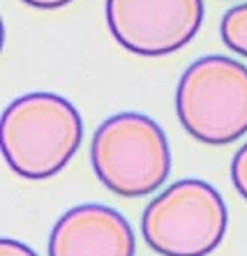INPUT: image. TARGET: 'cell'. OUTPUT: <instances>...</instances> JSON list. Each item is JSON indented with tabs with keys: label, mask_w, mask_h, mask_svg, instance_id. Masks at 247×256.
<instances>
[{
	"label": "cell",
	"mask_w": 247,
	"mask_h": 256,
	"mask_svg": "<svg viewBox=\"0 0 247 256\" xmlns=\"http://www.w3.org/2000/svg\"><path fill=\"white\" fill-rule=\"evenodd\" d=\"M84 138V122L70 100L30 92L2 114V155L16 176L46 180L72 162Z\"/></svg>",
	"instance_id": "obj_1"
},
{
	"label": "cell",
	"mask_w": 247,
	"mask_h": 256,
	"mask_svg": "<svg viewBox=\"0 0 247 256\" xmlns=\"http://www.w3.org/2000/svg\"><path fill=\"white\" fill-rule=\"evenodd\" d=\"M90 164L102 185L116 196H148L169 178V141L148 116L116 114L97 127L90 141Z\"/></svg>",
	"instance_id": "obj_2"
},
{
	"label": "cell",
	"mask_w": 247,
	"mask_h": 256,
	"mask_svg": "<svg viewBox=\"0 0 247 256\" xmlns=\"http://www.w3.org/2000/svg\"><path fill=\"white\" fill-rule=\"evenodd\" d=\"M182 130L206 146L247 134V67L229 56H204L182 72L176 90Z\"/></svg>",
	"instance_id": "obj_3"
},
{
	"label": "cell",
	"mask_w": 247,
	"mask_h": 256,
	"mask_svg": "<svg viewBox=\"0 0 247 256\" xmlns=\"http://www.w3.org/2000/svg\"><path fill=\"white\" fill-rule=\"evenodd\" d=\"M229 214L220 192L199 178H185L157 194L144 210L141 231L162 256H208L220 247Z\"/></svg>",
	"instance_id": "obj_4"
},
{
	"label": "cell",
	"mask_w": 247,
	"mask_h": 256,
	"mask_svg": "<svg viewBox=\"0 0 247 256\" xmlns=\"http://www.w3.org/2000/svg\"><path fill=\"white\" fill-rule=\"evenodd\" d=\"M106 24L130 54L160 58L196 37L204 24V0H106Z\"/></svg>",
	"instance_id": "obj_5"
},
{
	"label": "cell",
	"mask_w": 247,
	"mask_h": 256,
	"mask_svg": "<svg viewBox=\"0 0 247 256\" xmlns=\"http://www.w3.org/2000/svg\"><path fill=\"white\" fill-rule=\"evenodd\" d=\"M136 240L130 222L102 203L67 210L48 236V256H134Z\"/></svg>",
	"instance_id": "obj_6"
},
{
	"label": "cell",
	"mask_w": 247,
	"mask_h": 256,
	"mask_svg": "<svg viewBox=\"0 0 247 256\" xmlns=\"http://www.w3.org/2000/svg\"><path fill=\"white\" fill-rule=\"evenodd\" d=\"M220 35L226 48L247 58V2L231 7L224 14L222 24H220Z\"/></svg>",
	"instance_id": "obj_7"
},
{
	"label": "cell",
	"mask_w": 247,
	"mask_h": 256,
	"mask_svg": "<svg viewBox=\"0 0 247 256\" xmlns=\"http://www.w3.org/2000/svg\"><path fill=\"white\" fill-rule=\"evenodd\" d=\"M231 180L242 198L247 201V143H242L231 162Z\"/></svg>",
	"instance_id": "obj_8"
},
{
	"label": "cell",
	"mask_w": 247,
	"mask_h": 256,
	"mask_svg": "<svg viewBox=\"0 0 247 256\" xmlns=\"http://www.w3.org/2000/svg\"><path fill=\"white\" fill-rule=\"evenodd\" d=\"M0 256H37L28 244L18 242L12 238H2L0 240Z\"/></svg>",
	"instance_id": "obj_9"
},
{
	"label": "cell",
	"mask_w": 247,
	"mask_h": 256,
	"mask_svg": "<svg viewBox=\"0 0 247 256\" xmlns=\"http://www.w3.org/2000/svg\"><path fill=\"white\" fill-rule=\"evenodd\" d=\"M26 5L37 7V10H60V7L70 5L72 0H24Z\"/></svg>",
	"instance_id": "obj_10"
}]
</instances>
